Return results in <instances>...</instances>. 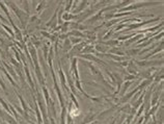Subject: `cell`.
<instances>
[{
  "instance_id": "1",
  "label": "cell",
  "mask_w": 164,
  "mask_h": 124,
  "mask_svg": "<svg viewBox=\"0 0 164 124\" xmlns=\"http://www.w3.org/2000/svg\"><path fill=\"white\" fill-rule=\"evenodd\" d=\"M1 69H2V71H3V73H4V74H5V76H6V77H7V79H8V80H9V82H10V84H12V85H13V86H15V81H14V79H13V78H12V76H10V74H8V73H7V72H6V70H5V69H4V68H1Z\"/></svg>"
},
{
  "instance_id": "2",
  "label": "cell",
  "mask_w": 164,
  "mask_h": 124,
  "mask_svg": "<svg viewBox=\"0 0 164 124\" xmlns=\"http://www.w3.org/2000/svg\"><path fill=\"white\" fill-rule=\"evenodd\" d=\"M4 67H5V68H6V69L10 72V73H12V75H13L15 78H17V77H16V73H15V71L13 70V68H12V67H9V66H8L7 64H5V63H4Z\"/></svg>"
},
{
  "instance_id": "3",
  "label": "cell",
  "mask_w": 164,
  "mask_h": 124,
  "mask_svg": "<svg viewBox=\"0 0 164 124\" xmlns=\"http://www.w3.org/2000/svg\"><path fill=\"white\" fill-rule=\"evenodd\" d=\"M0 103H1V104H2V106H3L4 109H5V111H6V112H9V109H8V105H7L6 103H5V101H4V100H3V99H2L1 97H0Z\"/></svg>"
},
{
  "instance_id": "4",
  "label": "cell",
  "mask_w": 164,
  "mask_h": 124,
  "mask_svg": "<svg viewBox=\"0 0 164 124\" xmlns=\"http://www.w3.org/2000/svg\"><path fill=\"white\" fill-rule=\"evenodd\" d=\"M2 26H3V27H4V29H6V30L8 31V32H10V33H12V35H14V34H15V33H14V32H13V31L10 30V29H9V28H8V27H7V26H6V25H2Z\"/></svg>"
},
{
  "instance_id": "5",
  "label": "cell",
  "mask_w": 164,
  "mask_h": 124,
  "mask_svg": "<svg viewBox=\"0 0 164 124\" xmlns=\"http://www.w3.org/2000/svg\"><path fill=\"white\" fill-rule=\"evenodd\" d=\"M0 85H1V87H2V89H3V90H4L5 92H6V88H5V86H4V82L2 81V79H1V78H0Z\"/></svg>"
},
{
  "instance_id": "6",
  "label": "cell",
  "mask_w": 164,
  "mask_h": 124,
  "mask_svg": "<svg viewBox=\"0 0 164 124\" xmlns=\"http://www.w3.org/2000/svg\"><path fill=\"white\" fill-rule=\"evenodd\" d=\"M0 24H1V23H0Z\"/></svg>"
}]
</instances>
